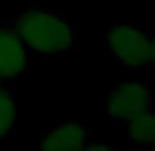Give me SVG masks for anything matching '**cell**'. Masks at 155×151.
<instances>
[{
    "label": "cell",
    "mask_w": 155,
    "mask_h": 151,
    "mask_svg": "<svg viewBox=\"0 0 155 151\" xmlns=\"http://www.w3.org/2000/svg\"><path fill=\"white\" fill-rule=\"evenodd\" d=\"M91 141V132L77 118H67L59 124L43 130L39 147L47 151H81Z\"/></svg>",
    "instance_id": "obj_5"
},
{
    "label": "cell",
    "mask_w": 155,
    "mask_h": 151,
    "mask_svg": "<svg viewBox=\"0 0 155 151\" xmlns=\"http://www.w3.org/2000/svg\"><path fill=\"white\" fill-rule=\"evenodd\" d=\"M6 83H14V80H4V79H0V88H2Z\"/></svg>",
    "instance_id": "obj_10"
},
{
    "label": "cell",
    "mask_w": 155,
    "mask_h": 151,
    "mask_svg": "<svg viewBox=\"0 0 155 151\" xmlns=\"http://www.w3.org/2000/svg\"><path fill=\"white\" fill-rule=\"evenodd\" d=\"M16 136V83L0 88V140Z\"/></svg>",
    "instance_id": "obj_7"
},
{
    "label": "cell",
    "mask_w": 155,
    "mask_h": 151,
    "mask_svg": "<svg viewBox=\"0 0 155 151\" xmlns=\"http://www.w3.org/2000/svg\"><path fill=\"white\" fill-rule=\"evenodd\" d=\"M128 126V147L143 149L155 147V108L134 118Z\"/></svg>",
    "instance_id": "obj_6"
},
{
    "label": "cell",
    "mask_w": 155,
    "mask_h": 151,
    "mask_svg": "<svg viewBox=\"0 0 155 151\" xmlns=\"http://www.w3.org/2000/svg\"><path fill=\"white\" fill-rule=\"evenodd\" d=\"M28 47L10 22L0 24V79L18 80L28 71Z\"/></svg>",
    "instance_id": "obj_4"
},
{
    "label": "cell",
    "mask_w": 155,
    "mask_h": 151,
    "mask_svg": "<svg viewBox=\"0 0 155 151\" xmlns=\"http://www.w3.org/2000/svg\"><path fill=\"white\" fill-rule=\"evenodd\" d=\"M147 71H155V31H151V43H149V59Z\"/></svg>",
    "instance_id": "obj_8"
},
{
    "label": "cell",
    "mask_w": 155,
    "mask_h": 151,
    "mask_svg": "<svg viewBox=\"0 0 155 151\" xmlns=\"http://www.w3.org/2000/svg\"><path fill=\"white\" fill-rule=\"evenodd\" d=\"M8 22L16 28L28 51L43 59L61 57L77 47V28L65 16L45 6L30 4L26 10L12 14Z\"/></svg>",
    "instance_id": "obj_1"
},
{
    "label": "cell",
    "mask_w": 155,
    "mask_h": 151,
    "mask_svg": "<svg viewBox=\"0 0 155 151\" xmlns=\"http://www.w3.org/2000/svg\"><path fill=\"white\" fill-rule=\"evenodd\" d=\"M116 145L114 143H108V141H88L84 145V149H114Z\"/></svg>",
    "instance_id": "obj_9"
},
{
    "label": "cell",
    "mask_w": 155,
    "mask_h": 151,
    "mask_svg": "<svg viewBox=\"0 0 155 151\" xmlns=\"http://www.w3.org/2000/svg\"><path fill=\"white\" fill-rule=\"evenodd\" d=\"M104 51L128 73L147 71L151 31L140 26H112L102 34Z\"/></svg>",
    "instance_id": "obj_3"
},
{
    "label": "cell",
    "mask_w": 155,
    "mask_h": 151,
    "mask_svg": "<svg viewBox=\"0 0 155 151\" xmlns=\"http://www.w3.org/2000/svg\"><path fill=\"white\" fill-rule=\"evenodd\" d=\"M153 108L151 87L132 77L118 79L104 94V122L108 126H126Z\"/></svg>",
    "instance_id": "obj_2"
}]
</instances>
